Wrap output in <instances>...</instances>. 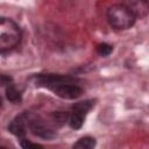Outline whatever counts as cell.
Wrapping results in <instances>:
<instances>
[{
  "label": "cell",
  "mask_w": 149,
  "mask_h": 149,
  "mask_svg": "<svg viewBox=\"0 0 149 149\" xmlns=\"http://www.w3.org/2000/svg\"><path fill=\"white\" fill-rule=\"evenodd\" d=\"M36 85L51 90L57 97L62 99H77L81 95L83 88L76 84V78L64 74L40 73L35 76Z\"/></svg>",
  "instance_id": "cell-1"
},
{
  "label": "cell",
  "mask_w": 149,
  "mask_h": 149,
  "mask_svg": "<svg viewBox=\"0 0 149 149\" xmlns=\"http://www.w3.org/2000/svg\"><path fill=\"white\" fill-rule=\"evenodd\" d=\"M21 29L9 17H0V51L2 55L13 51L21 42Z\"/></svg>",
  "instance_id": "cell-2"
},
{
  "label": "cell",
  "mask_w": 149,
  "mask_h": 149,
  "mask_svg": "<svg viewBox=\"0 0 149 149\" xmlns=\"http://www.w3.org/2000/svg\"><path fill=\"white\" fill-rule=\"evenodd\" d=\"M108 23L118 30L129 29L135 24L136 16L126 3H115L107 8L106 12Z\"/></svg>",
  "instance_id": "cell-3"
},
{
  "label": "cell",
  "mask_w": 149,
  "mask_h": 149,
  "mask_svg": "<svg viewBox=\"0 0 149 149\" xmlns=\"http://www.w3.org/2000/svg\"><path fill=\"white\" fill-rule=\"evenodd\" d=\"M94 101L93 100H84V101H79L76 102L72 106V111L69 118V125L71 128L73 129H79L83 123H84V119L87 115V113L90 112V109L93 107Z\"/></svg>",
  "instance_id": "cell-4"
},
{
  "label": "cell",
  "mask_w": 149,
  "mask_h": 149,
  "mask_svg": "<svg viewBox=\"0 0 149 149\" xmlns=\"http://www.w3.org/2000/svg\"><path fill=\"white\" fill-rule=\"evenodd\" d=\"M28 128L29 130L37 137L45 139V140H51L56 137V133L38 116H34L30 113L28 114Z\"/></svg>",
  "instance_id": "cell-5"
},
{
  "label": "cell",
  "mask_w": 149,
  "mask_h": 149,
  "mask_svg": "<svg viewBox=\"0 0 149 149\" xmlns=\"http://www.w3.org/2000/svg\"><path fill=\"white\" fill-rule=\"evenodd\" d=\"M28 112H23L15 116L8 125V130L13 135L19 139H24L26 136V128L28 127Z\"/></svg>",
  "instance_id": "cell-6"
},
{
  "label": "cell",
  "mask_w": 149,
  "mask_h": 149,
  "mask_svg": "<svg viewBox=\"0 0 149 149\" xmlns=\"http://www.w3.org/2000/svg\"><path fill=\"white\" fill-rule=\"evenodd\" d=\"M132 12L135 14V16H144L147 14V12L149 10V5L146 1H130L129 3H126Z\"/></svg>",
  "instance_id": "cell-7"
},
{
  "label": "cell",
  "mask_w": 149,
  "mask_h": 149,
  "mask_svg": "<svg viewBox=\"0 0 149 149\" xmlns=\"http://www.w3.org/2000/svg\"><path fill=\"white\" fill-rule=\"evenodd\" d=\"M95 144H97V141L94 137L84 136L74 142V144L72 146V149H94Z\"/></svg>",
  "instance_id": "cell-8"
},
{
  "label": "cell",
  "mask_w": 149,
  "mask_h": 149,
  "mask_svg": "<svg viewBox=\"0 0 149 149\" xmlns=\"http://www.w3.org/2000/svg\"><path fill=\"white\" fill-rule=\"evenodd\" d=\"M5 94H6V98L10 101V102H14V104H20L22 98H21V93L16 90V87L10 84L8 86H6V91H5Z\"/></svg>",
  "instance_id": "cell-9"
},
{
  "label": "cell",
  "mask_w": 149,
  "mask_h": 149,
  "mask_svg": "<svg viewBox=\"0 0 149 149\" xmlns=\"http://www.w3.org/2000/svg\"><path fill=\"white\" fill-rule=\"evenodd\" d=\"M113 51V47L111 44H107V43H99L97 45V52L100 55V56H108L111 55V52Z\"/></svg>",
  "instance_id": "cell-10"
},
{
  "label": "cell",
  "mask_w": 149,
  "mask_h": 149,
  "mask_svg": "<svg viewBox=\"0 0 149 149\" xmlns=\"http://www.w3.org/2000/svg\"><path fill=\"white\" fill-rule=\"evenodd\" d=\"M20 146L22 149H43V147L41 144L31 142L27 139H20Z\"/></svg>",
  "instance_id": "cell-11"
},
{
  "label": "cell",
  "mask_w": 149,
  "mask_h": 149,
  "mask_svg": "<svg viewBox=\"0 0 149 149\" xmlns=\"http://www.w3.org/2000/svg\"><path fill=\"white\" fill-rule=\"evenodd\" d=\"M68 118H70L69 116V114L68 113H65V112H54L52 113V119H54V121L57 123V125H63L66 120H68Z\"/></svg>",
  "instance_id": "cell-12"
},
{
  "label": "cell",
  "mask_w": 149,
  "mask_h": 149,
  "mask_svg": "<svg viewBox=\"0 0 149 149\" xmlns=\"http://www.w3.org/2000/svg\"><path fill=\"white\" fill-rule=\"evenodd\" d=\"M1 84L2 85H6V86L10 85L12 84V77L6 76V74H1Z\"/></svg>",
  "instance_id": "cell-13"
},
{
  "label": "cell",
  "mask_w": 149,
  "mask_h": 149,
  "mask_svg": "<svg viewBox=\"0 0 149 149\" xmlns=\"http://www.w3.org/2000/svg\"><path fill=\"white\" fill-rule=\"evenodd\" d=\"M0 149H7V148H5V147H1V148H0Z\"/></svg>",
  "instance_id": "cell-14"
}]
</instances>
